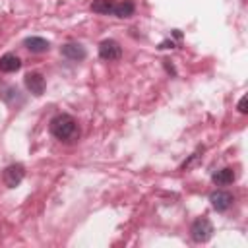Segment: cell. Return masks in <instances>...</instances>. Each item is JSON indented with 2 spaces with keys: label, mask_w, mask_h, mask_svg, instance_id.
<instances>
[{
  "label": "cell",
  "mask_w": 248,
  "mask_h": 248,
  "mask_svg": "<svg viewBox=\"0 0 248 248\" xmlns=\"http://www.w3.org/2000/svg\"><path fill=\"white\" fill-rule=\"evenodd\" d=\"M99 56L107 62H112V60H118L122 56V46L114 41V39H105L101 45H99Z\"/></svg>",
  "instance_id": "cell-4"
},
{
  "label": "cell",
  "mask_w": 248,
  "mask_h": 248,
  "mask_svg": "<svg viewBox=\"0 0 248 248\" xmlns=\"http://www.w3.org/2000/svg\"><path fill=\"white\" fill-rule=\"evenodd\" d=\"M209 202H211V207L215 211H227L232 205L234 198H232V194H229L225 190H215L209 194Z\"/></svg>",
  "instance_id": "cell-5"
},
{
  "label": "cell",
  "mask_w": 248,
  "mask_h": 248,
  "mask_svg": "<svg viewBox=\"0 0 248 248\" xmlns=\"http://www.w3.org/2000/svg\"><path fill=\"white\" fill-rule=\"evenodd\" d=\"M136 12V4L132 0H122V2H114V8H112V16L124 19V17H130L134 16Z\"/></svg>",
  "instance_id": "cell-10"
},
{
  "label": "cell",
  "mask_w": 248,
  "mask_h": 248,
  "mask_svg": "<svg viewBox=\"0 0 248 248\" xmlns=\"http://www.w3.org/2000/svg\"><path fill=\"white\" fill-rule=\"evenodd\" d=\"M23 45H25V48L29 50V52H33V54H41V52H46L48 50V41L46 39H43V37H27L25 41H23Z\"/></svg>",
  "instance_id": "cell-8"
},
{
  "label": "cell",
  "mask_w": 248,
  "mask_h": 248,
  "mask_svg": "<svg viewBox=\"0 0 248 248\" xmlns=\"http://www.w3.org/2000/svg\"><path fill=\"white\" fill-rule=\"evenodd\" d=\"M246 105H248V97L244 95V97H240V101H238V112H242V114H246V112H248V108H246Z\"/></svg>",
  "instance_id": "cell-13"
},
{
  "label": "cell",
  "mask_w": 248,
  "mask_h": 248,
  "mask_svg": "<svg viewBox=\"0 0 248 248\" xmlns=\"http://www.w3.org/2000/svg\"><path fill=\"white\" fill-rule=\"evenodd\" d=\"M25 87H27L33 95L41 97V95L45 93L46 83H45V78H43L39 72H31V74H27V76H25Z\"/></svg>",
  "instance_id": "cell-6"
},
{
  "label": "cell",
  "mask_w": 248,
  "mask_h": 248,
  "mask_svg": "<svg viewBox=\"0 0 248 248\" xmlns=\"http://www.w3.org/2000/svg\"><path fill=\"white\" fill-rule=\"evenodd\" d=\"M112 8H114V2H112V0H93V2H91V10H93L95 14H105V16H108V14H112Z\"/></svg>",
  "instance_id": "cell-12"
},
{
  "label": "cell",
  "mask_w": 248,
  "mask_h": 248,
  "mask_svg": "<svg viewBox=\"0 0 248 248\" xmlns=\"http://www.w3.org/2000/svg\"><path fill=\"white\" fill-rule=\"evenodd\" d=\"M23 176H25V167L19 165V163L8 165V167L4 169V172H2V180H4V184H6L8 188H17V186L21 184Z\"/></svg>",
  "instance_id": "cell-3"
},
{
  "label": "cell",
  "mask_w": 248,
  "mask_h": 248,
  "mask_svg": "<svg viewBox=\"0 0 248 248\" xmlns=\"http://www.w3.org/2000/svg\"><path fill=\"white\" fill-rule=\"evenodd\" d=\"M234 178H236V174H234V170H232L231 167H225V169H221V170L213 172V176H211V180H213L217 186L232 184V182H234Z\"/></svg>",
  "instance_id": "cell-11"
},
{
  "label": "cell",
  "mask_w": 248,
  "mask_h": 248,
  "mask_svg": "<svg viewBox=\"0 0 248 248\" xmlns=\"http://www.w3.org/2000/svg\"><path fill=\"white\" fill-rule=\"evenodd\" d=\"M19 68H21V60H19L16 54L8 52V54L0 56V72L12 74V72H17Z\"/></svg>",
  "instance_id": "cell-9"
},
{
  "label": "cell",
  "mask_w": 248,
  "mask_h": 248,
  "mask_svg": "<svg viewBox=\"0 0 248 248\" xmlns=\"http://www.w3.org/2000/svg\"><path fill=\"white\" fill-rule=\"evenodd\" d=\"M48 130L56 140H60L64 143H70V141L78 140V136H79V128H78L76 118L72 114H66V112L52 116L48 122Z\"/></svg>",
  "instance_id": "cell-1"
},
{
  "label": "cell",
  "mask_w": 248,
  "mask_h": 248,
  "mask_svg": "<svg viewBox=\"0 0 248 248\" xmlns=\"http://www.w3.org/2000/svg\"><path fill=\"white\" fill-rule=\"evenodd\" d=\"M60 54L68 60H74V62H79L85 58V48L79 45V43H66L62 48H60Z\"/></svg>",
  "instance_id": "cell-7"
},
{
  "label": "cell",
  "mask_w": 248,
  "mask_h": 248,
  "mask_svg": "<svg viewBox=\"0 0 248 248\" xmlns=\"http://www.w3.org/2000/svg\"><path fill=\"white\" fill-rule=\"evenodd\" d=\"M190 234H192V238L196 242H207L213 236V225H211V221L205 219V217H198L192 223V227H190Z\"/></svg>",
  "instance_id": "cell-2"
}]
</instances>
